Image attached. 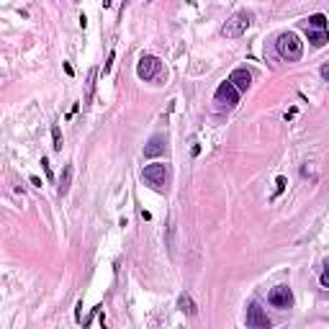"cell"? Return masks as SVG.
<instances>
[{
    "instance_id": "5",
    "label": "cell",
    "mask_w": 329,
    "mask_h": 329,
    "mask_svg": "<svg viewBox=\"0 0 329 329\" xmlns=\"http://www.w3.org/2000/svg\"><path fill=\"white\" fill-rule=\"evenodd\" d=\"M268 301H270V306H275V309H291L293 306V293H291L288 286H275L268 293Z\"/></svg>"
},
{
    "instance_id": "15",
    "label": "cell",
    "mask_w": 329,
    "mask_h": 329,
    "mask_svg": "<svg viewBox=\"0 0 329 329\" xmlns=\"http://www.w3.org/2000/svg\"><path fill=\"white\" fill-rule=\"evenodd\" d=\"M52 139H54L52 147H54L57 152H62V144H64V142H62V131H60V126H52Z\"/></svg>"
},
{
    "instance_id": "6",
    "label": "cell",
    "mask_w": 329,
    "mask_h": 329,
    "mask_svg": "<svg viewBox=\"0 0 329 329\" xmlns=\"http://www.w3.org/2000/svg\"><path fill=\"white\" fill-rule=\"evenodd\" d=\"M216 100H219L221 106H226V108H234L237 103H239V90L226 80V83H221L216 88Z\"/></svg>"
},
{
    "instance_id": "3",
    "label": "cell",
    "mask_w": 329,
    "mask_h": 329,
    "mask_svg": "<svg viewBox=\"0 0 329 329\" xmlns=\"http://www.w3.org/2000/svg\"><path fill=\"white\" fill-rule=\"evenodd\" d=\"M249 24H252V13H247V10H239V13H234V16L224 24L221 33H224L226 39H239L242 33L249 29Z\"/></svg>"
},
{
    "instance_id": "13",
    "label": "cell",
    "mask_w": 329,
    "mask_h": 329,
    "mask_svg": "<svg viewBox=\"0 0 329 329\" xmlns=\"http://www.w3.org/2000/svg\"><path fill=\"white\" fill-rule=\"evenodd\" d=\"M178 309L183 314H188V316H193V314H196V303H193V299L188 296V293H183V296L178 299Z\"/></svg>"
},
{
    "instance_id": "9",
    "label": "cell",
    "mask_w": 329,
    "mask_h": 329,
    "mask_svg": "<svg viewBox=\"0 0 329 329\" xmlns=\"http://www.w3.org/2000/svg\"><path fill=\"white\" fill-rule=\"evenodd\" d=\"M165 144H167L165 137H152L150 144L144 147V157H157V154H162V152H165Z\"/></svg>"
},
{
    "instance_id": "10",
    "label": "cell",
    "mask_w": 329,
    "mask_h": 329,
    "mask_svg": "<svg viewBox=\"0 0 329 329\" xmlns=\"http://www.w3.org/2000/svg\"><path fill=\"white\" fill-rule=\"evenodd\" d=\"M70 185H72V165H67L62 170V180H60V188H57V193H60V196H67Z\"/></svg>"
},
{
    "instance_id": "17",
    "label": "cell",
    "mask_w": 329,
    "mask_h": 329,
    "mask_svg": "<svg viewBox=\"0 0 329 329\" xmlns=\"http://www.w3.org/2000/svg\"><path fill=\"white\" fill-rule=\"evenodd\" d=\"M275 183H278V188H275V193H278V196H280V193H283V190H286V178H283V175H280V178L275 180Z\"/></svg>"
},
{
    "instance_id": "11",
    "label": "cell",
    "mask_w": 329,
    "mask_h": 329,
    "mask_svg": "<svg viewBox=\"0 0 329 329\" xmlns=\"http://www.w3.org/2000/svg\"><path fill=\"white\" fill-rule=\"evenodd\" d=\"M95 77H98V70L93 67L90 70V75H88V83H85V100H83V106H90V100H93V90H95Z\"/></svg>"
},
{
    "instance_id": "4",
    "label": "cell",
    "mask_w": 329,
    "mask_h": 329,
    "mask_svg": "<svg viewBox=\"0 0 329 329\" xmlns=\"http://www.w3.org/2000/svg\"><path fill=\"white\" fill-rule=\"evenodd\" d=\"M160 72H162V62L157 60V57H152V54H144L139 60V64H137V75L142 77V80H154Z\"/></svg>"
},
{
    "instance_id": "12",
    "label": "cell",
    "mask_w": 329,
    "mask_h": 329,
    "mask_svg": "<svg viewBox=\"0 0 329 329\" xmlns=\"http://www.w3.org/2000/svg\"><path fill=\"white\" fill-rule=\"evenodd\" d=\"M306 31H309V41L314 47H324L327 44V31L324 29H306Z\"/></svg>"
},
{
    "instance_id": "1",
    "label": "cell",
    "mask_w": 329,
    "mask_h": 329,
    "mask_svg": "<svg viewBox=\"0 0 329 329\" xmlns=\"http://www.w3.org/2000/svg\"><path fill=\"white\" fill-rule=\"evenodd\" d=\"M275 49H278V54L286 62H299L301 54H303V44H301V39L296 36V33L288 31V33H280V36H278Z\"/></svg>"
},
{
    "instance_id": "7",
    "label": "cell",
    "mask_w": 329,
    "mask_h": 329,
    "mask_svg": "<svg viewBox=\"0 0 329 329\" xmlns=\"http://www.w3.org/2000/svg\"><path fill=\"white\" fill-rule=\"evenodd\" d=\"M247 327H257V329H268L270 327V319H268V314L260 309L257 303H249L247 306Z\"/></svg>"
},
{
    "instance_id": "14",
    "label": "cell",
    "mask_w": 329,
    "mask_h": 329,
    "mask_svg": "<svg viewBox=\"0 0 329 329\" xmlns=\"http://www.w3.org/2000/svg\"><path fill=\"white\" fill-rule=\"evenodd\" d=\"M306 29H327V16L314 13L309 21H306Z\"/></svg>"
},
{
    "instance_id": "8",
    "label": "cell",
    "mask_w": 329,
    "mask_h": 329,
    "mask_svg": "<svg viewBox=\"0 0 329 329\" xmlns=\"http://www.w3.org/2000/svg\"><path fill=\"white\" fill-rule=\"evenodd\" d=\"M229 83L239 90V93H247L249 90V85H252V75H249L244 67H239V70H234L232 75H229Z\"/></svg>"
},
{
    "instance_id": "19",
    "label": "cell",
    "mask_w": 329,
    "mask_h": 329,
    "mask_svg": "<svg viewBox=\"0 0 329 329\" xmlns=\"http://www.w3.org/2000/svg\"><path fill=\"white\" fill-rule=\"evenodd\" d=\"M322 77L329 83V64H324V67H322Z\"/></svg>"
},
{
    "instance_id": "2",
    "label": "cell",
    "mask_w": 329,
    "mask_h": 329,
    "mask_svg": "<svg viewBox=\"0 0 329 329\" xmlns=\"http://www.w3.org/2000/svg\"><path fill=\"white\" fill-rule=\"evenodd\" d=\"M142 178H144V183H147V185H152L154 190H165L167 183H170V167H167L165 162L147 165V167H144V173H142Z\"/></svg>"
},
{
    "instance_id": "18",
    "label": "cell",
    "mask_w": 329,
    "mask_h": 329,
    "mask_svg": "<svg viewBox=\"0 0 329 329\" xmlns=\"http://www.w3.org/2000/svg\"><path fill=\"white\" fill-rule=\"evenodd\" d=\"M322 286H324V288H329V265L324 268V273H322Z\"/></svg>"
},
{
    "instance_id": "16",
    "label": "cell",
    "mask_w": 329,
    "mask_h": 329,
    "mask_svg": "<svg viewBox=\"0 0 329 329\" xmlns=\"http://www.w3.org/2000/svg\"><path fill=\"white\" fill-rule=\"evenodd\" d=\"M41 167H44V173H47V180H52V167H49L47 157H41Z\"/></svg>"
}]
</instances>
